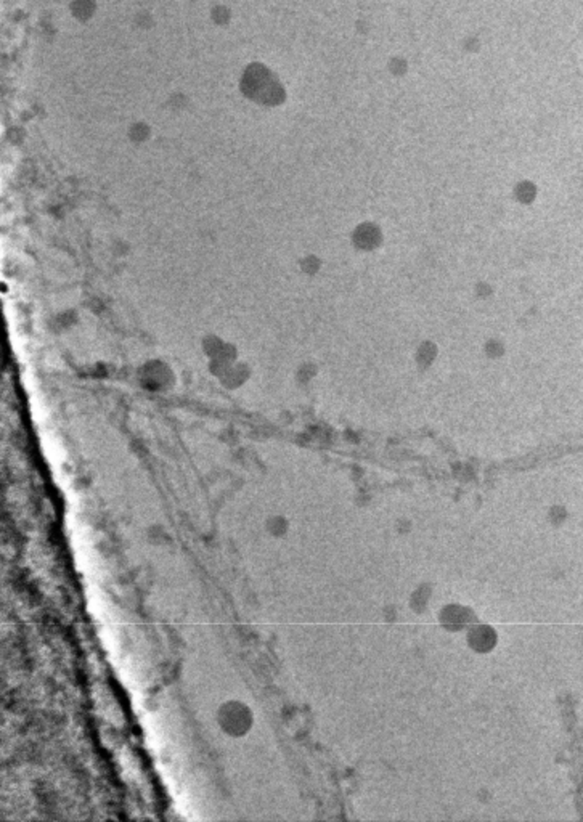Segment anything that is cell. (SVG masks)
Listing matches in <instances>:
<instances>
[{
  "mask_svg": "<svg viewBox=\"0 0 583 822\" xmlns=\"http://www.w3.org/2000/svg\"><path fill=\"white\" fill-rule=\"evenodd\" d=\"M253 714L249 708L241 702L231 700L220 707L219 710V724L225 734L229 736H245L251 728Z\"/></svg>",
  "mask_w": 583,
  "mask_h": 822,
  "instance_id": "cell-1",
  "label": "cell"
},
{
  "mask_svg": "<svg viewBox=\"0 0 583 822\" xmlns=\"http://www.w3.org/2000/svg\"><path fill=\"white\" fill-rule=\"evenodd\" d=\"M243 87L249 97L259 101H273L278 92L275 84L270 81V76H267L265 71L260 68L249 69Z\"/></svg>",
  "mask_w": 583,
  "mask_h": 822,
  "instance_id": "cell-2",
  "label": "cell"
}]
</instances>
